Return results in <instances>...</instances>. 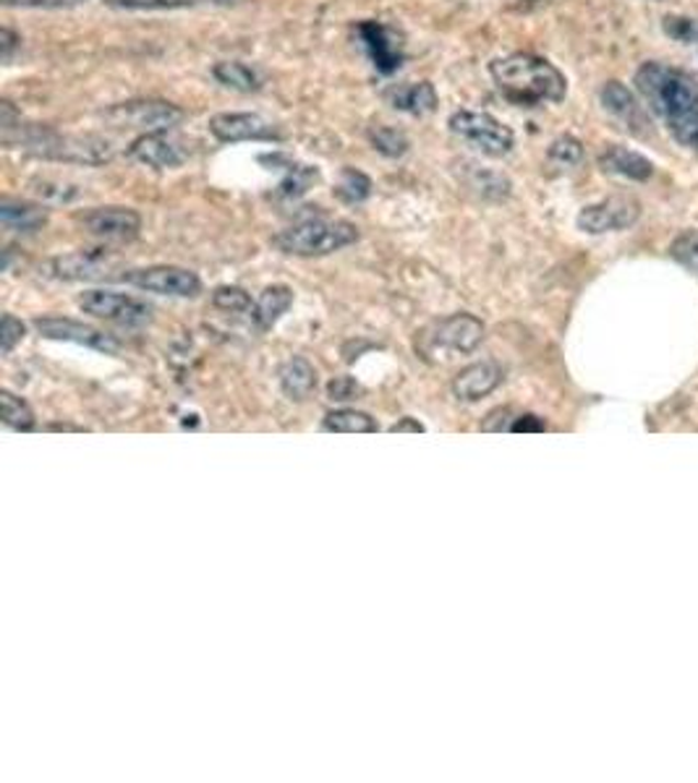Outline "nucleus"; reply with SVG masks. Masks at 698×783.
<instances>
[{"mask_svg": "<svg viewBox=\"0 0 698 783\" xmlns=\"http://www.w3.org/2000/svg\"><path fill=\"white\" fill-rule=\"evenodd\" d=\"M107 124L118 128H137V131H165V128L179 126L184 120V111L173 102L165 100H128L107 107L100 113Z\"/></svg>", "mask_w": 698, "mask_h": 783, "instance_id": "6", "label": "nucleus"}, {"mask_svg": "<svg viewBox=\"0 0 698 783\" xmlns=\"http://www.w3.org/2000/svg\"><path fill=\"white\" fill-rule=\"evenodd\" d=\"M103 3L115 11H184L192 9L196 0H103Z\"/></svg>", "mask_w": 698, "mask_h": 783, "instance_id": "32", "label": "nucleus"}, {"mask_svg": "<svg viewBox=\"0 0 698 783\" xmlns=\"http://www.w3.org/2000/svg\"><path fill=\"white\" fill-rule=\"evenodd\" d=\"M213 77L218 79L222 87L241 94H254L264 87L260 73H256L252 66L241 64V60H220V64H215L213 68Z\"/></svg>", "mask_w": 698, "mask_h": 783, "instance_id": "24", "label": "nucleus"}, {"mask_svg": "<svg viewBox=\"0 0 698 783\" xmlns=\"http://www.w3.org/2000/svg\"><path fill=\"white\" fill-rule=\"evenodd\" d=\"M490 73L500 94L520 107L562 102L568 94V81L560 68L531 53H513V56L492 60Z\"/></svg>", "mask_w": 698, "mask_h": 783, "instance_id": "3", "label": "nucleus"}, {"mask_svg": "<svg viewBox=\"0 0 698 783\" xmlns=\"http://www.w3.org/2000/svg\"><path fill=\"white\" fill-rule=\"evenodd\" d=\"M367 139L379 154L390 157V160H398V157H403L411 149L409 134L396 126H371L367 131Z\"/></svg>", "mask_w": 698, "mask_h": 783, "instance_id": "27", "label": "nucleus"}, {"mask_svg": "<svg viewBox=\"0 0 698 783\" xmlns=\"http://www.w3.org/2000/svg\"><path fill=\"white\" fill-rule=\"evenodd\" d=\"M602 105H605V111L613 113L615 118L626 120L630 131H643V128L649 126L646 113L641 111L633 92H630L626 84H620V81H607V84L602 87Z\"/></svg>", "mask_w": 698, "mask_h": 783, "instance_id": "20", "label": "nucleus"}, {"mask_svg": "<svg viewBox=\"0 0 698 783\" xmlns=\"http://www.w3.org/2000/svg\"><path fill=\"white\" fill-rule=\"evenodd\" d=\"M16 47H19V37L9 30V26H5L3 30V60L5 64H11L13 50H16Z\"/></svg>", "mask_w": 698, "mask_h": 783, "instance_id": "42", "label": "nucleus"}, {"mask_svg": "<svg viewBox=\"0 0 698 783\" xmlns=\"http://www.w3.org/2000/svg\"><path fill=\"white\" fill-rule=\"evenodd\" d=\"M260 160L264 165H273V170L283 173V181L277 183L275 191L277 199H298V196H304L309 188L320 183V168L304 165V162L290 160L286 154H262Z\"/></svg>", "mask_w": 698, "mask_h": 783, "instance_id": "17", "label": "nucleus"}, {"mask_svg": "<svg viewBox=\"0 0 698 783\" xmlns=\"http://www.w3.org/2000/svg\"><path fill=\"white\" fill-rule=\"evenodd\" d=\"M641 217V204L633 199V196H607V199L588 204V207L581 209L579 215V228L584 233L599 235V233H613V230H626L630 224H636V220Z\"/></svg>", "mask_w": 698, "mask_h": 783, "instance_id": "10", "label": "nucleus"}, {"mask_svg": "<svg viewBox=\"0 0 698 783\" xmlns=\"http://www.w3.org/2000/svg\"><path fill=\"white\" fill-rule=\"evenodd\" d=\"M26 335V326L19 322L16 316H11V313H5L3 316V330H0V350H3V356H9V353L22 343Z\"/></svg>", "mask_w": 698, "mask_h": 783, "instance_id": "36", "label": "nucleus"}, {"mask_svg": "<svg viewBox=\"0 0 698 783\" xmlns=\"http://www.w3.org/2000/svg\"><path fill=\"white\" fill-rule=\"evenodd\" d=\"M358 241V228L348 220L309 217L275 235V246L288 256H328Z\"/></svg>", "mask_w": 698, "mask_h": 783, "instance_id": "4", "label": "nucleus"}, {"mask_svg": "<svg viewBox=\"0 0 698 783\" xmlns=\"http://www.w3.org/2000/svg\"><path fill=\"white\" fill-rule=\"evenodd\" d=\"M5 147H19L39 160L64 162V165H105L115 157L111 139L94 134H60L45 126H3Z\"/></svg>", "mask_w": 698, "mask_h": 783, "instance_id": "2", "label": "nucleus"}, {"mask_svg": "<svg viewBox=\"0 0 698 783\" xmlns=\"http://www.w3.org/2000/svg\"><path fill=\"white\" fill-rule=\"evenodd\" d=\"M481 339H484V322L481 319L473 316V313H453V316L424 330L419 350L424 356H435L437 350L471 353L477 350Z\"/></svg>", "mask_w": 698, "mask_h": 783, "instance_id": "7", "label": "nucleus"}, {"mask_svg": "<svg viewBox=\"0 0 698 783\" xmlns=\"http://www.w3.org/2000/svg\"><path fill=\"white\" fill-rule=\"evenodd\" d=\"M500 381H503V369L494 360H481V364H471L458 371V377L453 379V394L460 403H477L497 390Z\"/></svg>", "mask_w": 698, "mask_h": 783, "instance_id": "18", "label": "nucleus"}, {"mask_svg": "<svg viewBox=\"0 0 698 783\" xmlns=\"http://www.w3.org/2000/svg\"><path fill=\"white\" fill-rule=\"evenodd\" d=\"M469 186L477 188L481 196H490V199H500V196L511 194V183H507V179H503V175L497 173H490V170L473 168Z\"/></svg>", "mask_w": 698, "mask_h": 783, "instance_id": "34", "label": "nucleus"}, {"mask_svg": "<svg viewBox=\"0 0 698 783\" xmlns=\"http://www.w3.org/2000/svg\"><path fill=\"white\" fill-rule=\"evenodd\" d=\"M213 306L226 313H236V316H249L254 322L256 303L241 288H228V285L226 288H218L213 292Z\"/></svg>", "mask_w": 698, "mask_h": 783, "instance_id": "30", "label": "nucleus"}, {"mask_svg": "<svg viewBox=\"0 0 698 783\" xmlns=\"http://www.w3.org/2000/svg\"><path fill=\"white\" fill-rule=\"evenodd\" d=\"M547 157H550L552 165H558L562 170L575 168L581 160H584V145H581L575 136H560V139H554L550 145Z\"/></svg>", "mask_w": 698, "mask_h": 783, "instance_id": "31", "label": "nucleus"}, {"mask_svg": "<svg viewBox=\"0 0 698 783\" xmlns=\"http://www.w3.org/2000/svg\"><path fill=\"white\" fill-rule=\"evenodd\" d=\"M81 0H3L9 9H69Z\"/></svg>", "mask_w": 698, "mask_h": 783, "instance_id": "39", "label": "nucleus"}, {"mask_svg": "<svg viewBox=\"0 0 698 783\" xmlns=\"http://www.w3.org/2000/svg\"><path fill=\"white\" fill-rule=\"evenodd\" d=\"M664 32H667L670 37L683 39V43H690V39L698 37V24L690 22V19H683V16H667L664 19Z\"/></svg>", "mask_w": 698, "mask_h": 783, "instance_id": "37", "label": "nucleus"}, {"mask_svg": "<svg viewBox=\"0 0 698 783\" xmlns=\"http://www.w3.org/2000/svg\"><path fill=\"white\" fill-rule=\"evenodd\" d=\"M118 280L134 285V288H139V290L158 292V296H171V298H194V296H199V290H202L199 277H196L192 269L173 267V264H158V267H145V269H128L118 277Z\"/></svg>", "mask_w": 698, "mask_h": 783, "instance_id": "9", "label": "nucleus"}, {"mask_svg": "<svg viewBox=\"0 0 698 783\" xmlns=\"http://www.w3.org/2000/svg\"><path fill=\"white\" fill-rule=\"evenodd\" d=\"M277 377H281V387L283 392H286V398L296 400V403L309 400L317 390V369L301 356L288 358L286 364L281 366V371H277Z\"/></svg>", "mask_w": 698, "mask_h": 783, "instance_id": "22", "label": "nucleus"}, {"mask_svg": "<svg viewBox=\"0 0 698 783\" xmlns=\"http://www.w3.org/2000/svg\"><path fill=\"white\" fill-rule=\"evenodd\" d=\"M77 222L87 233L100 238V241L124 243L134 241L141 230L139 212L128 207H92L77 215Z\"/></svg>", "mask_w": 698, "mask_h": 783, "instance_id": "12", "label": "nucleus"}, {"mask_svg": "<svg viewBox=\"0 0 698 783\" xmlns=\"http://www.w3.org/2000/svg\"><path fill=\"white\" fill-rule=\"evenodd\" d=\"M385 102L392 107V111L405 113V115H430L437 111V90L432 81H409V84H396L385 92Z\"/></svg>", "mask_w": 698, "mask_h": 783, "instance_id": "19", "label": "nucleus"}, {"mask_svg": "<svg viewBox=\"0 0 698 783\" xmlns=\"http://www.w3.org/2000/svg\"><path fill=\"white\" fill-rule=\"evenodd\" d=\"M447 128H450L453 136H458L460 141H466V145L487 157H505L515 147V136L511 128L490 113L458 111L450 115Z\"/></svg>", "mask_w": 698, "mask_h": 783, "instance_id": "5", "label": "nucleus"}, {"mask_svg": "<svg viewBox=\"0 0 698 783\" xmlns=\"http://www.w3.org/2000/svg\"><path fill=\"white\" fill-rule=\"evenodd\" d=\"M79 309L105 322L124 326H145L152 322V306L137 296L113 290H87L79 296Z\"/></svg>", "mask_w": 698, "mask_h": 783, "instance_id": "8", "label": "nucleus"}, {"mask_svg": "<svg viewBox=\"0 0 698 783\" xmlns=\"http://www.w3.org/2000/svg\"><path fill=\"white\" fill-rule=\"evenodd\" d=\"M358 37H362L364 50H367L371 66H375L379 73L390 77V73H396L398 68H401L403 45L390 26L379 22H362L358 24Z\"/></svg>", "mask_w": 698, "mask_h": 783, "instance_id": "15", "label": "nucleus"}, {"mask_svg": "<svg viewBox=\"0 0 698 783\" xmlns=\"http://www.w3.org/2000/svg\"><path fill=\"white\" fill-rule=\"evenodd\" d=\"M290 303H294V292H290V288H286V285L264 288L260 301H256L254 324L260 326V330H270V326H273L277 319L290 309Z\"/></svg>", "mask_w": 698, "mask_h": 783, "instance_id": "25", "label": "nucleus"}, {"mask_svg": "<svg viewBox=\"0 0 698 783\" xmlns=\"http://www.w3.org/2000/svg\"><path fill=\"white\" fill-rule=\"evenodd\" d=\"M390 431L392 434H405V431H411V434H424L426 428L419 424L416 418H403V421H398L396 426H390Z\"/></svg>", "mask_w": 698, "mask_h": 783, "instance_id": "41", "label": "nucleus"}, {"mask_svg": "<svg viewBox=\"0 0 698 783\" xmlns=\"http://www.w3.org/2000/svg\"><path fill=\"white\" fill-rule=\"evenodd\" d=\"M670 254L677 264H683L688 272H694L698 277V233L696 230H688V233L677 235L670 246Z\"/></svg>", "mask_w": 698, "mask_h": 783, "instance_id": "35", "label": "nucleus"}, {"mask_svg": "<svg viewBox=\"0 0 698 783\" xmlns=\"http://www.w3.org/2000/svg\"><path fill=\"white\" fill-rule=\"evenodd\" d=\"M32 191L45 201H71L79 196V186H73L69 181L58 179H35L32 181Z\"/></svg>", "mask_w": 698, "mask_h": 783, "instance_id": "33", "label": "nucleus"}, {"mask_svg": "<svg viewBox=\"0 0 698 783\" xmlns=\"http://www.w3.org/2000/svg\"><path fill=\"white\" fill-rule=\"evenodd\" d=\"M0 407H3V424L13 431H32L37 426L32 407L13 392L0 394Z\"/></svg>", "mask_w": 698, "mask_h": 783, "instance_id": "29", "label": "nucleus"}, {"mask_svg": "<svg viewBox=\"0 0 698 783\" xmlns=\"http://www.w3.org/2000/svg\"><path fill=\"white\" fill-rule=\"evenodd\" d=\"M115 269H118V256L107 249H81L73 254L56 256L47 264V275L66 283L100 280V277H111Z\"/></svg>", "mask_w": 698, "mask_h": 783, "instance_id": "11", "label": "nucleus"}, {"mask_svg": "<svg viewBox=\"0 0 698 783\" xmlns=\"http://www.w3.org/2000/svg\"><path fill=\"white\" fill-rule=\"evenodd\" d=\"M322 428L332 434H375L379 426L369 413L341 407V411H332L324 415Z\"/></svg>", "mask_w": 698, "mask_h": 783, "instance_id": "26", "label": "nucleus"}, {"mask_svg": "<svg viewBox=\"0 0 698 783\" xmlns=\"http://www.w3.org/2000/svg\"><path fill=\"white\" fill-rule=\"evenodd\" d=\"M35 330L47 339H64V343L87 345V347H94V350H103V353L118 350V339L105 335V332L94 330V326L73 322V319L43 316V319H35Z\"/></svg>", "mask_w": 698, "mask_h": 783, "instance_id": "16", "label": "nucleus"}, {"mask_svg": "<svg viewBox=\"0 0 698 783\" xmlns=\"http://www.w3.org/2000/svg\"><path fill=\"white\" fill-rule=\"evenodd\" d=\"M209 134L222 145L239 141H281L283 134L275 124L256 113H218L209 118Z\"/></svg>", "mask_w": 698, "mask_h": 783, "instance_id": "14", "label": "nucleus"}, {"mask_svg": "<svg viewBox=\"0 0 698 783\" xmlns=\"http://www.w3.org/2000/svg\"><path fill=\"white\" fill-rule=\"evenodd\" d=\"M545 428H547L545 421H541L539 415L524 413V415H515L511 431L513 434H539V431H545Z\"/></svg>", "mask_w": 698, "mask_h": 783, "instance_id": "40", "label": "nucleus"}, {"mask_svg": "<svg viewBox=\"0 0 698 783\" xmlns=\"http://www.w3.org/2000/svg\"><path fill=\"white\" fill-rule=\"evenodd\" d=\"M599 165L602 170H607V173L622 175V179L630 181H649L654 173V165L646 157L620 145H609L605 152L599 154Z\"/></svg>", "mask_w": 698, "mask_h": 783, "instance_id": "21", "label": "nucleus"}, {"mask_svg": "<svg viewBox=\"0 0 698 783\" xmlns=\"http://www.w3.org/2000/svg\"><path fill=\"white\" fill-rule=\"evenodd\" d=\"M0 222L11 233H37L47 222V212L37 204L3 199V204H0Z\"/></svg>", "mask_w": 698, "mask_h": 783, "instance_id": "23", "label": "nucleus"}, {"mask_svg": "<svg viewBox=\"0 0 698 783\" xmlns=\"http://www.w3.org/2000/svg\"><path fill=\"white\" fill-rule=\"evenodd\" d=\"M636 90L683 147L698 149V81L690 73L664 64H643L636 73Z\"/></svg>", "mask_w": 698, "mask_h": 783, "instance_id": "1", "label": "nucleus"}, {"mask_svg": "<svg viewBox=\"0 0 698 783\" xmlns=\"http://www.w3.org/2000/svg\"><path fill=\"white\" fill-rule=\"evenodd\" d=\"M356 394H362V387H358L356 381L348 379V377L335 379V381H330V384H328V398L337 400V403H345V400H356Z\"/></svg>", "mask_w": 698, "mask_h": 783, "instance_id": "38", "label": "nucleus"}, {"mask_svg": "<svg viewBox=\"0 0 698 783\" xmlns=\"http://www.w3.org/2000/svg\"><path fill=\"white\" fill-rule=\"evenodd\" d=\"M213 3H220V5H228V3H236V0H213Z\"/></svg>", "mask_w": 698, "mask_h": 783, "instance_id": "43", "label": "nucleus"}, {"mask_svg": "<svg viewBox=\"0 0 698 783\" xmlns=\"http://www.w3.org/2000/svg\"><path fill=\"white\" fill-rule=\"evenodd\" d=\"M335 196L343 204H362L371 196V181L367 173L356 168H343L341 170V181L335 186Z\"/></svg>", "mask_w": 698, "mask_h": 783, "instance_id": "28", "label": "nucleus"}, {"mask_svg": "<svg viewBox=\"0 0 698 783\" xmlns=\"http://www.w3.org/2000/svg\"><path fill=\"white\" fill-rule=\"evenodd\" d=\"M188 147L179 136L171 134V128L165 131H147L137 136L128 147V157L141 162V165L152 170H173L181 168L188 160Z\"/></svg>", "mask_w": 698, "mask_h": 783, "instance_id": "13", "label": "nucleus"}]
</instances>
